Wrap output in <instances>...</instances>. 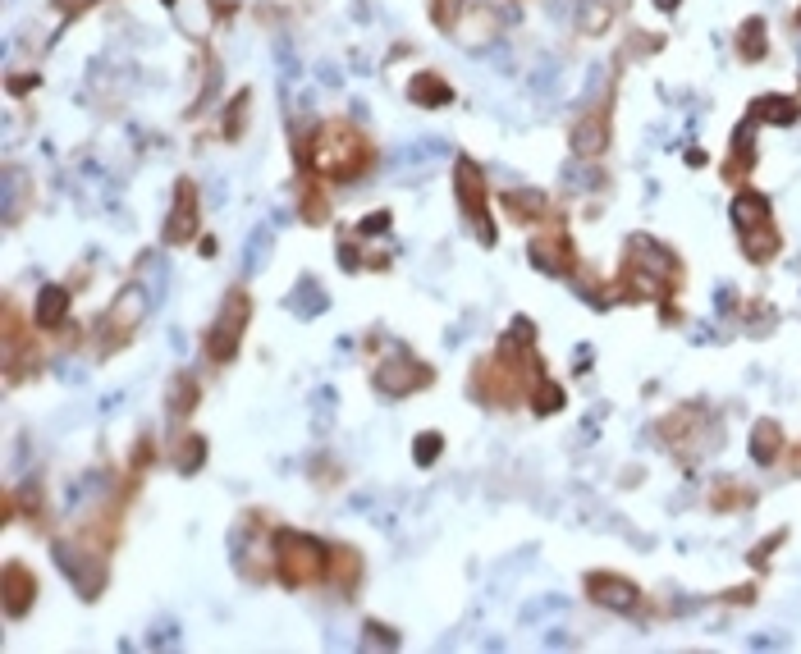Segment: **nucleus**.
I'll return each instance as SVG.
<instances>
[{"mask_svg": "<svg viewBox=\"0 0 801 654\" xmlns=\"http://www.w3.org/2000/svg\"><path fill=\"white\" fill-rule=\"evenodd\" d=\"M682 284V261L664 243L646 234L628 238V261H623V293L637 302H660Z\"/></svg>", "mask_w": 801, "mask_h": 654, "instance_id": "f257e3e1", "label": "nucleus"}, {"mask_svg": "<svg viewBox=\"0 0 801 654\" xmlns=\"http://www.w3.org/2000/svg\"><path fill=\"white\" fill-rule=\"evenodd\" d=\"M307 161H312V170L325 174V179H358V174L367 170V161H371V147H367V138H362L353 124L330 119V124L316 129L312 147H307Z\"/></svg>", "mask_w": 801, "mask_h": 654, "instance_id": "f03ea898", "label": "nucleus"}, {"mask_svg": "<svg viewBox=\"0 0 801 654\" xmlns=\"http://www.w3.org/2000/svg\"><path fill=\"white\" fill-rule=\"evenodd\" d=\"M330 549L307 531H280L275 536V572L284 586H312V581L330 577Z\"/></svg>", "mask_w": 801, "mask_h": 654, "instance_id": "7ed1b4c3", "label": "nucleus"}, {"mask_svg": "<svg viewBox=\"0 0 801 654\" xmlns=\"http://www.w3.org/2000/svg\"><path fill=\"white\" fill-rule=\"evenodd\" d=\"M733 229H737V243L747 252V261H769L779 252V229H774V211H769V197L747 188V193L733 197Z\"/></svg>", "mask_w": 801, "mask_h": 654, "instance_id": "20e7f679", "label": "nucleus"}, {"mask_svg": "<svg viewBox=\"0 0 801 654\" xmlns=\"http://www.w3.org/2000/svg\"><path fill=\"white\" fill-rule=\"evenodd\" d=\"M715 435H719V426L705 408H678L660 421V444L678 462H696L701 453H710L719 444Z\"/></svg>", "mask_w": 801, "mask_h": 654, "instance_id": "39448f33", "label": "nucleus"}, {"mask_svg": "<svg viewBox=\"0 0 801 654\" xmlns=\"http://www.w3.org/2000/svg\"><path fill=\"white\" fill-rule=\"evenodd\" d=\"M248 321H252V302H248V293H243V289H234L225 298V307H220L211 334H206V353H211V362H234Z\"/></svg>", "mask_w": 801, "mask_h": 654, "instance_id": "423d86ee", "label": "nucleus"}, {"mask_svg": "<svg viewBox=\"0 0 801 654\" xmlns=\"http://www.w3.org/2000/svg\"><path fill=\"white\" fill-rule=\"evenodd\" d=\"M55 563H60V572L78 586L83 600H97L101 595V586H106V558H101V549H83V545L60 540V545H55Z\"/></svg>", "mask_w": 801, "mask_h": 654, "instance_id": "0eeeda50", "label": "nucleus"}, {"mask_svg": "<svg viewBox=\"0 0 801 654\" xmlns=\"http://www.w3.org/2000/svg\"><path fill=\"white\" fill-rule=\"evenodd\" d=\"M454 188H458V206H463L467 225H477V238L481 243H495V225H490L486 215V179H481V165H472L463 156V161L454 165Z\"/></svg>", "mask_w": 801, "mask_h": 654, "instance_id": "6e6552de", "label": "nucleus"}, {"mask_svg": "<svg viewBox=\"0 0 801 654\" xmlns=\"http://www.w3.org/2000/svg\"><path fill=\"white\" fill-rule=\"evenodd\" d=\"M376 394H385V398H408V394H417V389H426L435 380V371L431 366H422L417 357H408V353H394V357H385V362L376 366Z\"/></svg>", "mask_w": 801, "mask_h": 654, "instance_id": "1a4fd4ad", "label": "nucleus"}, {"mask_svg": "<svg viewBox=\"0 0 801 654\" xmlns=\"http://www.w3.org/2000/svg\"><path fill=\"white\" fill-rule=\"evenodd\" d=\"M142 316H147V289H124L120 298L110 302V311H106V321H101V344L106 348H120L124 339H129L133 330L142 325Z\"/></svg>", "mask_w": 801, "mask_h": 654, "instance_id": "9d476101", "label": "nucleus"}, {"mask_svg": "<svg viewBox=\"0 0 801 654\" xmlns=\"http://www.w3.org/2000/svg\"><path fill=\"white\" fill-rule=\"evenodd\" d=\"M586 600L609 613H632L641 604V586L623 572H591L586 577Z\"/></svg>", "mask_w": 801, "mask_h": 654, "instance_id": "9b49d317", "label": "nucleus"}, {"mask_svg": "<svg viewBox=\"0 0 801 654\" xmlns=\"http://www.w3.org/2000/svg\"><path fill=\"white\" fill-rule=\"evenodd\" d=\"M531 266L545 270V275H573L577 270V252H573V238L563 229H550V234L531 238Z\"/></svg>", "mask_w": 801, "mask_h": 654, "instance_id": "f8f14e48", "label": "nucleus"}, {"mask_svg": "<svg viewBox=\"0 0 801 654\" xmlns=\"http://www.w3.org/2000/svg\"><path fill=\"white\" fill-rule=\"evenodd\" d=\"M605 147H609V106L600 101V106H591L582 119H577L573 151L586 156V161H596V156H605Z\"/></svg>", "mask_w": 801, "mask_h": 654, "instance_id": "ddd939ff", "label": "nucleus"}, {"mask_svg": "<svg viewBox=\"0 0 801 654\" xmlns=\"http://www.w3.org/2000/svg\"><path fill=\"white\" fill-rule=\"evenodd\" d=\"M197 234V188L188 179H179V193H174L170 220H165V247H179Z\"/></svg>", "mask_w": 801, "mask_h": 654, "instance_id": "4468645a", "label": "nucleus"}, {"mask_svg": "<svg viewBox=\"0 0 801 654\" xmlns=\"http://www.w3.org/2000/svg\"><path fill=\"white\" fill-rule=\"evenodd\" d=\"M0 581H5V590H0V595H5V613H10V618H23V613L33 609V600H37L33 568H28V563H19V558H10V563H5V577H0Z\"/></svg>", "mask_w": 801, "mask_h": 654, "instance_id": "2eb2a0df", "label": "nucleus"}, {"mask_svg": "<svg viewBox=\"0 0 801 654\" xmlns=\"http://www.w3.org/2000/svg\"><path fill=\"white\" fill-rule=\"evenodd\" d=\"M454 33H458V42H477V46H486V42H495L499 37V10H490V5H472V10H463V23H454Z\"/></svg>", "mask_w": 801, "mask_h": 654, "instance_id": "dca6fc26", "label": "nucleus"}, {"mask_svg": "<svg viewBox=\"0 0 801 654\" xmlns=\"http://www.w3.org/2000/svg\"><path fill=\"white\" fill-rule=\"evenodd\" d=\"M504 211H509V220L531 225V220H545V211H550V197H545L541 188H509V193H504Z\"/></svg>", "mask_w": 801, "mask_h": 654, "instance_id": "f3484780", "label": "nucleus"}, {"mask_svg": "<svg viewBox=\"0 0 801 654\" xmlns=\"http://www.w3.org/2000/svg\"><path fill=\"white\" fill-rule=\"evenodd\" d=\"M779 453H783V426L769 417L756 421V426H751V462H756V467H774Z\"/></svg>", "mask_w": 801, "mask_h": 654, "instance_id": "a211bd4d", "label": "nucleus"}, {"mask_svg": "<svg viewBox=\"0 0 801 654\" xmlns=\"http://www.w3.org/2000/svg\"><path fill=\"white\" fill-rule=\"evenodd\" d=\"M756 165V119H747V124H737L733 133V151H728L724 161V174L728 179H742V174Z\"/></svg>", "mask_w": 801, "mask_h": 654, "instance_id": "6ab92c4d", "label": "nucleus"}, {"mask_svg": "<svg viewBox=\"0 0 801 654\" xmlns=\"http://www.w3.org/2000/svg\"><path fill=\"white\" fill-rule=\"evenodd\" d=\"M737 55L747 60V65H756V60H765V51H769V28H765V19L760 14H751L742 28H737Z\"/></svg>", "mask_w": 801, "mask_h": 654, "instance_id": "aec40b11", "label": "nucleus"}, {"mask_svg": "<svg viewBox=\"0 0 801 654\" xmlns=\"http://www.w3.org/2000/svg\"><path fill=\"white\" fill-rule=\"evenodd\" d=\"M751 119H765V124L788 129V124H797L801 119V101H792V97H756L751 101Z\"/></svg>", "mask_w": 801, "mask_h": 654, "instance_id": "412c9836", "label": "nucleus"}, {"mask_svg": "<svg viewBox=\"0 0 801 654\" xmlns=\"http://www.w3.org/2000/svg\"><path fill=\"white\" fill-rule=\"evenodd\" d=\"M69 316V289H60V284H51V289H42V298H37V311L33 321L42 325V330H60Z\"/></svg>", "mask_w": 801, "mask_h": 654, "instance_id": "4be33fe9", "label": "nucleus"}, {"mask_svg": "<svg viewBox=\"0 0 801 654\" xmlns=\"http://www.w3.org/2000/svg\"><path fill=\"white\" fill-rule=\"evenodd\" d=\"M408 97L417 101V106H449L454 101V87L444 83L440 74H412V83H408Z\"/></svg>", "mask_w": 801, "mask_h": 654, "instance_id": "5701e85b", "label": "nucleus"}, {"mask_svg": "<svg viewBox=\"0 0 801 654\" xmlns=\"http://www.w3.org/2000/svg\"><path fill=\"white\" fill-rule=\"evenodd\" d=\"M289 311L293 316H303V321H312V316H321L325 311V293H321V284H316L312 275H303L298 279V289L289 293Z\"/></svg>", "mask_w": 801, "mask_h": 654, "instance_id": "b1692460", "label": "nucleus"}, {"mask_svg": "<svg viewBox=\"0 0 801 654\" xmlns=\"http://www.w3.org/2000/svg\"><path fill=\"white\" fill-rule=\"evenodd\" d=\"M586 37H600L614 23V0H582V14H577Z\"/></svg>", "mask_w": 801, "mask_h": 654, "instance_id": "393cba45", "label": "nucleus"}, {"mask_svg": "<svg viewBox=\"0 0 801 654\" xmlns=\"http://www.w3.org/2000/svg\"><path fill=\"white\" fill-rule=\"evenodd\" d=\"M197 408V385L193 376H174L170 380V417H188Z\"/></svg>", "mask_w": 801, "mask_h": 654, "instance_id": "a878e982", "label": "nucleus"}, {"mask_svg": "<svg viewBox=\"0 0 801 654\" xmlns=\"http://www.w3.org/2000/svg\"><path fill=\"white\" fill-rule=\"evenodd\" d=\"M531 408L541 412V417H554V412L563 408V389L554 385V380H545V376H541L536 385H531Z\"/></svg>", "mask_w": 801, "mask_h": 654, "instance_id": "bb28decb", "label": "nucleus"}, {"mask_svg": "<svg viewBox=\"0 0 801 654\" xmlns=\"http://www.w3.org/2000/svg\"><path fill=\"white\" fill-rule=\"evenodd\" d=\"M440 453H444V435H440V430H422V435H417V444H412V462H417V467H431Z\"/></svg>", "mask_w": 801, "mask_h": 654, "instance_id": "cd10ccee", "label": "nucleus"}, {"mask_svg": "<svg viewBox=\"0 0 801 654\" xmlns=\"http://www.w3.org/2000/svg\"><path fill=\"white\" fill-rule=\"evenodd\" d=\"M179 19L188 23V33L193 37H206V28H211V10H206V0H179Z\"/></svg>", "mask_w": 801, "mask_h": 654, "instance_id": "c85d7f7f", "label": "nucleus"}, {"mask_svg": "<svg viewBox=\"0 0 801 654\" xmlns=\"http://www.w3.org/2000/svg\"><path fill=\"white\" fill-rule=\"evenodd\" d=\"M202 458H206V440H202V435H188L184 449L174 453V462H179V472H184V476H193L197 467H202Z\"/></svg>", "mask_w": 801, "mask_h": 654, "instance_id": "c756f323", "label": "nucleus"}, {"mask_svg": "<svg viewBox=\"0 0 801 654\" xmlns=\"http://www.w3.org/2000/svg\"><path fill=\"white\" fill-rule=\"evenodd\" d=\"M19 197H23V170L19 165H10V170H5V215H10V225L19 220V211H23Z\"/></svg>", "mask_w": 801, "mask_h": 654, "instance_id": "7c9ffc66", "label": "nucleus"}, {"mask_svg": "<svg viewBox=\"0 0 801 654\" xmlns=\"http://www.w3.org/2000/svg\"><path fill=\"white\" fill-rule=\"evenodd\" d=\"M747 504H751V490H737V485H719V490L710 494V508H715V513H724V508L733 513V508H747Z\"/></svg>", "mask_w": 801, "mask_h": 654, "instance_id": "2f4dec72", "label": "nucleus"}, {"mask_svg": "<svg viewBox=\"0 0 801 654\" xmlns=\"http://www.w3.org/2000/svg\"><path fill=\"white\" fill-rule=\"evenodd\" d=\"M248 101H252V92H239V97L229 101V115H225V138H239V133H243V115H248Z\"/></svg>", "mask_w": 801, "mask_h": 654, "instance_id": "473e14b6", "label": "nucleus"}, {"mask_svg": "<svg viewBox=\"0 0 801 654\" xmlns=\"http://www.w3.org/2000/svg\"><path fill=\"white\" fill-rule=\"evenodd\" d=\"M467 10V0H435L431 5V19L440 23V28H449L454 33V23H458V14Z\"/></svg>", "mask_w": 801, "mask_h": 654, "instance_id": "72a5a7b5", "label": "nucleus"}, {"mask_svg": "<svg viewBox=\"0 0 801 654\" xmlns=\"http://www.w3.org/2000/svg\"><path fill=\"white\" fill-rule=\"evenodd\" d=\"M303 215L312 220V225H325V215H330V206H325V197H321V193H307V197H303Z\"/></svg>", "mask_w": 801, "mask_h": 654, "instance_id": "f704fd0d", "label": "nucleus"}, {"mask_svg": "<svg viewBox=\"0 0 801 654\" xmlns=\"http://www.w3.org/2000/svg\"><path fill=\"white\" fill-rule=\"evenodd\" d=\"M266 247H271V229H261V234L248 243V270H257L261 261H266Z\"/></svg>", "mask_w": 801, "mask_h": 654, "instance_id": "c9c22d12", "label": "nucleus"}, {"mask_svg": "<svg viewBox=\"0 0 801 654\" xmlns=\"http://www.w3.org/2000/svg\"><path fill=\"white\" fill-rule=\"evenodd\" d=\"M783 540H788V531H774V536H769V540H760V545H756V554H751V563H756V568H760V563H769V554H774V545H783Z\"/></svg>", "mask_w": 801, "mask_h": 654, "instance_id": "e433bc0d", "label": "nucleus"}, {"mask_svg": "<svg viewBox=\"0 0 801 654\" xmlns=\"http://www.w3.org/2000/svg\"><path fill=\"white\" fill-rule=\"evenodd\" d=\"M385 229H390V211H376L358 225V234H385Z\"/></svg>", "mask_w": 801, "mask_h": 654, "instance_id": "4c0bfd02", "label": "nucleus"}, {"mask_svg": "<svg viewBox=\"0 0 801 654\" xmlns=\"http://www.w3.org/2000/svg\"><path fill=\"white\" fill-rule=\"evenodd\" d=\"M367 641H376V645H399V636L385 632L380 622H367Z\"/></svg>", "mask_w": 801, "mask_h": 654, "instance_id": "58836bf2", "label": "nucleus"}, {"mask_svg": "<svg viewBox=\"0 0 801 654\" xmlns=\"http://www.w3.org/2000/svg\"><path fill=\"white\" fill-rule=\"evenodd\" d=\"M55 5H60V10H69V14H74V10H83V5H92V0H55Z\"/></svg>", "mask_w": 801, "mask_h": 654, "instance_id": "ea45409f", "label": "nucleus"}, {"mask_svg": "<svg viewBox=\"0 0 801 654\" xmlns=\"http://www.w3.org/2000/svg\"><path fill=\"white\" fill-rule=\"evenodd\" d=\"M655 5H660L664 14H673V10H678V5H682V0H655Z\"/></svg>", "mask_w": 801, "mask_h": 654, "instance_id": "a19ab883", "label": "nucleus"}, {"mask_svg": "<svg viewBox=\"0 0 801 654\" xmlns=\"http://www.w3.org/2000/svg\"><path fill=\"white\" fill-rule=\"evenodd\" d=\"M792 472H797V476H801V449H797V453H792Z\"/></svg>", "mask_w": 801, "mask_h": 654, "instance_id": "79ce46f5", "label": "nucleus"}, {"mask_svg": "<svg viewBox=\"0 0 801 654\" xmlns=\"http://www.w3.org/2000/svg\"><path fill=\"white\" fill-rule=\"evenodd\" d=\"M792 23H797V28H801V10H797V14H792Z\"/></svg>", "mask_w": 801, "mask_h": 654, "instance_id": "37998d69", "label": "nucleus"}]
</instances>
